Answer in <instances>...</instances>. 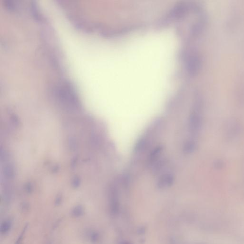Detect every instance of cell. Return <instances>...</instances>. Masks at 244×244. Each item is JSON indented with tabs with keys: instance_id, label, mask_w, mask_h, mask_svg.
<instances>
[{
	"instance_id": "obj_1",
	"label": "cell",
	"mask_w": 244,
	"mask_h": 244,
	"mask_svg": "<svg viewBox=\"0 0 244 244\" xmlns=\"http://www.w3.org/2000/svg\"><path fill=\"white\" fill-rule=\"evenodd\" d=\"M109 206L111 215L117 216L119 212L120 203L118 190L114 186H112L109 191Z\"/></svg>"
},
{
	"instance_id": "obj_2",
	"label": "cell",
	"mask_w": 244,
	"mask_h": 244,
	"mask_svg": "<svg viewBox=\"0 0 244 244\" xmlns=\"http://www.w3.org/2000/svg\"><path fill=\"white\" fill-rule=\"evenodd\" d=\"M202 118L198 112H194L189 120V129L191 132L196 133L201 128Z\"/></svg>"
},
{
	"instance_id": "obj_3",
	"label": "cell",
	"mask_w": 244,
	"mask_h": 244,
	"mask_svg": "<svg viewBox=\"0 0 244 244\" xmlns=\"http://www.w3.org/2000/svg\"><path fill=\"white\" fill-rule=\"evenodd\" d=\"M173 182V177L171 174H164L159 179L158 183V186L159 189H165L169 187Z\"/></svg>"
},
{
	"instance_id": "obj_4",
	"label": "cell",
	"mask_w": 244,
	"mask_h": 244,
	"mask_svg": "<svg viewBox=\"0 0 244 244\" xmlns=\"http://www.w3.org/2000/svg\"><path fill=\"white\" fill-rule=\"evenodd\" d=\"M12 226V222L9 219L4 220L2 223L0 228V232L2 235L7 234L11 230Z\"/></svg>"
},
{
	"instance_id": "obj_5",
	"label": "cell",
	"mask_w": 244,
	"mask_h": 244,
	"mask_svg": "<svg viewBox=\"0 0 244 244\" xmlns=\"http://www.w3.org/2000/svg\"><path fill=\"white\" fill-rule=\"evenodd\" d=\"M84 208L81 205H77L72 210L71 214L74 218H79L84 214Z\"/></svg>"
},
{
	"instance_id": "obj_6",
	"label": "cell",
	"mask_w": 244,
	"mask_h": 244,
	"mask_svg": "<svg viewBox=\"0 0 244 244\" xmlns=\"http://www.w3.org/2000/svg\"><path fill=\"white\" fill-rule=\"evenodd\" d=\"M89 238L91 242L96 243L99 238V236L98 233L95 231H92L89 234Z\"/></svg>"
},
{
	"instance_id": "obj_7",
	"label": "cell",
	"mask_w": 244,
	"mask_h": 244,
	"mask_svg": "<svg viewBox=\"0 0 244 244\" xmlns=\"http://www.w3.org/2000/svg\"><path fill=\"white\" fill-rule=\"evenodd\" d=\"M28 228V225H26V226H24L23 229H22V231L20 235H19L18 237V238L17 239L16 242L14 244H21V243L22 242V239H23V237H24V235L26 234V231L27 229Z\"/></svg>"
},
{
	"instance_id": "obj_8",
	"label": "cell",
	"mask_w": 244,
	"mask_h": 244,
	"mask_svg": "<svg viewBox=\"0 0 244 244\" xmlns=\"http://www.w3.org/2000/svg\"><path fill=\"white\" fill-rule=\"evenodd\" d=\"M224 163L222 162V161H217V162H215L214 164V166L217 169H221L224 167Z\"/></svg>"
},
{
	"instance_id": "obj_9",
	"label": "cell",
	"mask_w": 244,
	"mask_h": 244,
	"mask_svg": "<svg viewBox=\"0 0 244 244\" xmlns=\"http://www.w3.org/2000/svg\"><path fill=\"white\" fill-rule=\"evenodd\" d=\"M120 244H129V243L127 242H123L121 243Z\"/></svg>"
}]
</instances>
